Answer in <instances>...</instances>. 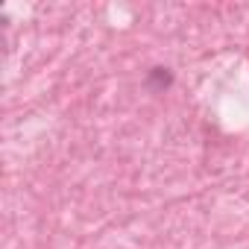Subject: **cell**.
Here are the masks:
<instances>
[{"label": "cell", "mask_w": 249, "mask_h": 249, "mask_svg": "<svg viewBox=\"0 0 249 249\" xmlns=\"http://www.w3.org/2000/svg\"><path fill=\"white\" fill-rule=\"evenodd\" d=\"M147 85H150L153 91H164V88L173 85V73H170L167 68H153L150 76H147Z\"/></svg>", "instance_id": "obj_1"}]
</instances>
